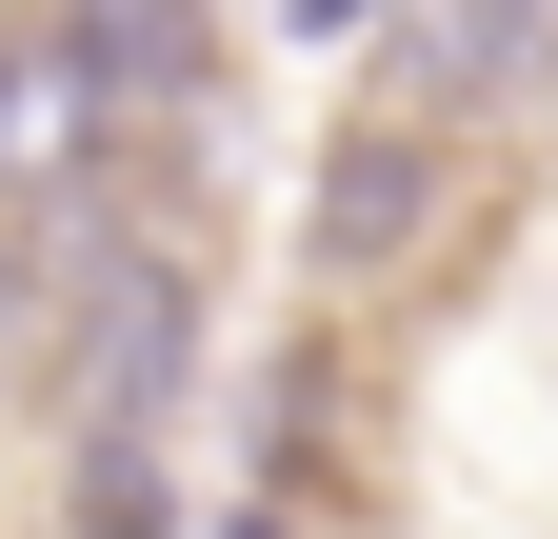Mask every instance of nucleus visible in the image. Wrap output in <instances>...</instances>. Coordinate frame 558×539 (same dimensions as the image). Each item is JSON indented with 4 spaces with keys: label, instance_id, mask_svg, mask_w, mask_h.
<instances>
[{
    "label": "nucleus",
    "instance_id": "3",
    "mask_svg": "<svg viewBox=\"0 0 558 539\" xmlns=\"http://www.w3.org/2000/svg\"><path fill=\"white\" fill-rule=\"evenodd\" d=\"M81 141H120V81H100V40H81V21L0 40V200H60V180H81Z\"/></svg>",
    "mask_w": 558,
    "mask_h": 539
},
{
    "label": "nucleus",
    "instance_id": "4",
    "mask_svg": "<svg viewBox=\"0 0 558 539\" xmlns=\"http://www.w3.org/2000/svg\"><path fill=\"white\" fill-rule=\"evenodd\" d=\"M81 40H100L120 120H199V81H220V0H81Z\"/></svg>",
    "mask_w": 558,
    "mask_h": 539
},
{
    "label": "nucleus",
    "instance_id": "5",
    "mask_svg": "<svg viewBox=\"0 0 558 539\" xmlns=\"http://www.w3.org/2000/svg\"><path fill=\"white\" fill-rule=\"evenodd\" d=\"M60 519H81V539H180L160 440H100V420H81V480H60Z\"/></svg>",
    "mask_w": 558,
    "mask_h": 539
},
{
    "label": "nucleus",
    "instance_id": "2",
    "mask_svg": "<svg viewBox=\"0 0 558 539\" xmlns=\"http://www.w3.org/2000/svg\"><path fill=\"white\" fill-rule=\"evenodd\" d=\"M180 380H199V260L180 240H120L100 280H81V420L100 440H160Z\"/></svg>",
    "mask_w": 558,
    "mask_h": 539
},
{
    "label": "nucleus",
    "instance_id": "1",
    "mask_svg": "<svg viewBox=\"0 0 558 539\" xmlns=\"http://www.w3.org/2000/svg\"><path fill=\"white\" fill-rule=\"evenodd\" d=\"M439 180H459V120H399V100H339V141H319V200H300L319 280H399V260L439 240Z\"/></svg>",
    "mask_w": 558,
    "mask_h": 539
},
{
    "label": "nucleus",
    "instance_id": "6",
    "mask_svg": "<svg viewBox=\"0 0 558 539\" xmlns=\"http://www.w3.org/2000/svg\"><path fill=\"white\" fill-rule=\"evenodd\" d=\"M399 0H279V40H379Z\"/></svg>",
    "mask_w": 558,
    "mask_h": 539
}]
</instances>
